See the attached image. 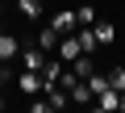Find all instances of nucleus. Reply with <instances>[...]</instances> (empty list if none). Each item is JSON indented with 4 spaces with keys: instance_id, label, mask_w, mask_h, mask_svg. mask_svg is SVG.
I'll use <instances>...</instances> for the list:
<instances>
[{
    "instance_id": "nucleus-1",
    "label": "nucleus",
    "mask_w": 125,
    "mask_h": 113,
    "mask_svg": "<svg viewBox=\"0 0 125 113\" xmlns=\"http://www.w3.org/2000/svg\"><path fill=\"white\" fill-rule=\"evenodd\" d=\"M92 109H100V113H121V92L108 84L104 92H96V96H92Z\"/></svg>"
},
{
    "instance_id": "nucleus-2",
    "label": "nucleus",
    "mask_w": 125,
    "mask_h": 113,
    "mask_svg": "<svg viewBox=\"0 0 125 113\" xmlns=\"http://www.w3.org/2000/svg\"><path fill=\"white\" fill-rule=\"evenodd\" d=\"M54 54H58V59L67 63V67H71V63L79 59V54H83V46H79V38H75V34H62V38H58V50H54Z\"/></svg>"
},
{
    "instance_id": "nucleus-3",
    "label": "nucleus",
    "mask_w": 125,
    "mask_h": 113,
    "mask_svg": "<svg viewBox=\"0 0 125 113\" xmlns=\"http://www.w3.org/2000/svg\"><path fill=\"white\" fill-rule=\"evenodd\" d=\"M50 25H54L58 34H75V29H79V17H75L71 9H58V13L50 17Z\"/></svg>"
},
{
    "instance_id": "nucleus-4",
    "label": "nucleus",
    "mask_w": 125,
    "mask_h": 113,
    "mask_svg": "<svg viewBox=\"0 0 125 113\" xmlns=\"http://www.w3.org/2000/svg\"><path fill=\"white\" fill-rule=\"evenodd\" d=\"M21 67H29V71H42V67H46V50H42L38 42L21 50Z\"/></svg>"
},
{
    "instance_id": "nucleus-5",
    "label": "nucleus",
    "mask_w": 125,
    "mask_h": 113,
    "mask_svg": "<svg viewBox=\"0 0 125 113\" xmlns=\"http://www.w3.org/2000/svg\"><path fill=\"white\" fill-rule=\"evenodd\" d=\"M17 88H21L25 96H38V92H42V71H29V67H25V71L17 75Z\"/></svg>"
},
{
    "instance_id": "nucleus-6",
    "label": "nucleus",
    "mask_w": 125,
    "mask_h": 113,
    "mask_svg": "<svg viewBox=\"0 0 125 113\" xmlns=\"http://www.w3.org/2000/svg\"><path fill=\"white\" fill-rule=\"evenodd\" d=\"M17 54H21V42H17L9 29H0V63H13Z\"/></svg>"
},
{
    "instance_id": "nucleus-7",
    "label": "nucleus",
    "mask_w": 125,
    "mask_h": 113,
    "mask_svg": "<svg viewBox=\"0 0 125 113\" xmlns=\"http://www.w3.org/2000/svg\"><path fill=\"white\" fill-rule=\"evenodd\" d=\"M58 38H62V34H58L54 25H42V29H38V46H42L46 54H54V50H58Z\"/></svg>"
},
{
    "instance_id": "nucleus-8",
    "label": "nucleus",
    "mask_w": 125,
    "mask_h": 113,
    "mask_svg": "<svg viewBox=\"0 0 125 113\" xmlns=\"http://www.w3.org/2000/svg\"><path fill=\"white\" fill-rule=\"evenodd\" d=\"M67 96H71V105H92V88H88V80H75V84L67 88Z\"/></svg>"
},
{
    "instance_id": "nucleus-9",
    "label": "nucleus",
    "mask_w": 125,
    "mask_h": 113,
    "mask_svg": "<svg viewBox=\"0 0 125 113\" xmlns=\"http://www.w3.org/2000/svg\"><path fill=\"white\" fill-rule=\"evenodd\" d=\"M75 38H79V46H83V54H92V50H100V42H96V29H92V25H79V29H75Z\"/></svg>"
},
{
    "instance_id": "nucleus-10",
    "label": "nucleus",
    "mask_w": 125,
    "mask_h": 113,
    "mask_svg": "<svg viewBox=\"0 0 125 113\" xmlns=\"http://www.w3.org/2000/svg\"><path fill=\"white\" fill-rule=\"evenodd\" d=\"M92 29H96V42H100V46H113V42H117V29H113V21H96Z\"/></svg>"
},
{
    "instance_id": "nucleus-11",
    "label": "nucleus",
    "mask_w": 125,
    "mask_h": 113,
    "mask_svg": "<svg viewBox=\"0 0 125 113\" xmlns=\"http://www.w3.org/2000/svg\"><path fill=\"white\" fill-rule=\"evenodd\" d=\"M17 13H21L25 21H38V17H42V0H17Z\"/></svg>"
},
{
    "instance_id": "nucleus-12",
    "label": "nucleus",
    "mask_w": 125,
    "mask_h": 113,
    "mask_svg": "<svg viewBox=\"0 0 125 113\" xmlns=\"http://www.w3.org/2000/svg\"><path fill=\"white\" fill-rule=\"evenodd\" d=\"M75 17H79V25H96V21H100L92 4H83V9H75Z\"/></svg>"
},
{
    "instance_id": "nucleus-13",
    "label": "nucleus",
    "mask_w": 125,
    "mask_h": 113,
    "mask_svg": "<svg viewBox=\"0 0 125 113\" xmlns=\"http://www.w3.org/2000/svg\"><path fill=\"white\" fill-rule=\"evenodd\" d=\"M88 88H92V96H96V92H104V88H108V75L92 71V75H88Z\"/></svg>"
},
{
    "instance_id": "nucleus-14",
    "label": "nucleus",
    "mask_w": 125,
    "mask_h": 113,
    "mask_svg": "<svg viewBox=\"0 0 125 113\" xmlns=\"http://www.w3.org/2000/svg\"><path fill=\"white\" fill-rule=\"evenodd\" d=\"M108 84H113L117 92H125V67H113V71H108Z\"/></svg>"
},
{
    "instance_id": "nucleus-15",
    "label": "nucleus",
    "mask_w": 125,
    "mask_h": 113,
    "mask_svg": "<svg viewBox=\"0 0 125 113\" xmlns=\"http://www.w3.org/2000/svg\"><path fill=\"white\" fill-rule=\"evenodd\" d=\"M0 109H4V92H0Z\"/></svg>"
},
{
    "instance_id": "nucleus-16",
    "label": "nucleus",
    "mask_w": 125,
    "mask_h": 113,
    "mask_svg": "<svg viewBox=\"0 0 125 113\" xmlns=\"http://www.w3.org/2000/svg\"><path fill=\"white\" fill-rule=\"evenodd\" d=\"M0 9H4V4H0ZM0 29H4V25H0Z\"/></svg>"
}]
</instances>
